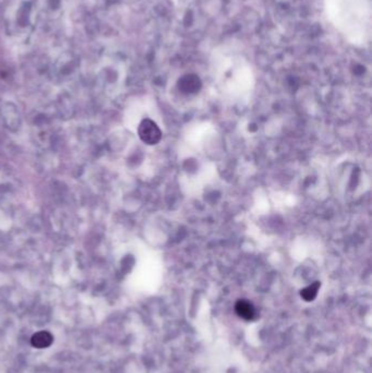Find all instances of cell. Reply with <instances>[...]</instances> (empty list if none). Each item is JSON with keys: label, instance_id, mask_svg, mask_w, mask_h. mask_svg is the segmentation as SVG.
<instances>
[{"label": "cell", "instance_id": "cell-1", "mask_svg": "<svg viewBox=\"0 0 372 373\" xmlns=\"http://www.w3.org/2000/svg\"><path fill=\"white\" fill-rule=\"evenodd\" d=\"M140 139L148 146H155L162 139V131L151 119H143L138 128Z\"/></svg>", "mask_w": 372, "mask_h": 373}, {"label": "cell", "instance_id": "cell-2", "mask_svg": "<svg viewBox=\"0 0 372 373\" xmlns=\"http://www.w3.org/2000/svg\"><path fill=\"white\" fill-rule=\"evenodd\" d=\"M178 88L184 94H194L200 90L201 81L194 74H187L179 80Z\"/></svg>", "mask_w": 372, "mask_h": 373}, {"label": "cell", "instance_id": "cell-3", "mask_svg": "<svg viewBox=\"0 0 372 373\" xmlns=\"http://www.w3.org/2000/svg\"><path fill=\"white\" fill-rule=\"evenodd\" d=\"M235 311L242 318L246 321H252L254 320L256 316V310L254 308V306L250 302L249 300L246 299H240L236 302L235 306Z\"/></svg>", "mask_w": 372, "mask_h": 373}, {"label": "cell", "instance_id": "cell-4", "mask_svg": "<svg viewBox=\"0 0 372 373\" xmlns=\"http://www.w3.org/2000/svg\"><path fill=\"white\" fill-rule=\"evenodd\" d=\"M52 342L54 336L47 330H40V332L35 333L31 338L32 346L38 348V350H44V348L50 347L52 344Z\"/></svg>", "mask_w": 372, "mask_h": 373}, {"label": "cell", "instance_id": "cell-5", "mask_svg": "<svg viewBox=\"0 0 372 373\" xmlns=\"http://www.w3.org/2000/svg\"><path fill=\"white\" fill-rule=\"evenodd\" d=\"M320 287H321L320 282H312L311 285H309L306 288H304V290H302V292H300V296H302V298L304 300V302H314V300L316 297L318 292H319Z\"/></svg>", "mask_w": 372, "mask_h": 373}]
</instances>
